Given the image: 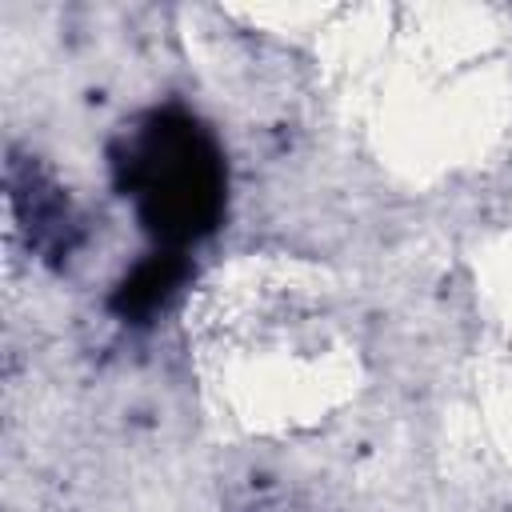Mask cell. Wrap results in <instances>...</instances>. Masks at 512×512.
<instances>
[{
  "instance_id": "cell-2",
  "label": "cell",
  "mask_w": 512,
  "mask_h": 512,
  "mask_svg": "<svg viewBox=\"0 0 512 512\" xmlns=\"http://www.w3.org/2000/svg\"><path fill=\"white\" fill-rule=\"evenodd\" d=\"M8 188H12V208L28 232V244L44 252V260L52 264L68 260L72 248L80 244V216L72 212L60 184H52V176L40 172L32 160H12Z\"/></svg>"
},
{
  "instance_id": "cell-3",
  "label": "cell",
  "mask_w": 512,
  "mask_h": 512,
  "mask_svg": "<svg viewBox=\"0 0 512 512\" xmlns=\"http://www.w3.org/2000/svg\"><path fill=\"white\" fill-rule=\"evenodd\" d=\"M184 256L180 252H156V256H148L144 264H136L124 280H120V288L112 292V312L120 316V320H132V324H144L156 308H164V300L176 292V284L184 280Z\"/></svg>"
},
{
  "instance_id": "cell-1",
  "label": "cell",
  "mask_w": 512,
  "mask_h": 512,
  "mask_svg": "<svg viewBox=\"0 0 512 512\" xmlns=\"http://www.w3.org/2000/svg\"><path fill=\"white\" fill-rule=\"evenodd\" d=\"M112 168L144 228L172 252L212 232L224 212V160L212 136L180 108L152 112L112 152Z\"/></svg>"
}]
</instances>
